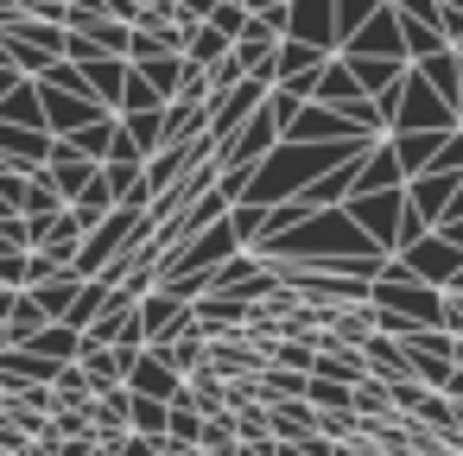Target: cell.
Listing matches in <instances>:
<instances>
[{"mask_svg":"<svg viewBox=\"0 0 463 456\" xmlns=\"http://www.w3.org/2000/svg\"><path fill=\"white\" fill-rule=\"evenodd\" d=\"M393 20H400V45H406V70L444 58V33H438V0H393Z\"/></svg>","mask_w":463,"mask_h":456,"instance_id":"6da1fadb","label":"cell"},{"mask_svg":"<svg viewBox=\"0 0 463 456\" xmlns=\"http://www.w3.org/2000/svg\"><path fill=\"white\" fill-rule=\"evenodd\" d=\"M349 64H406V45H400V20H393V0H381V14L343 45Z\"/></svg>","mask_w":463,"mask_h":456,"instance_id":"7a4b0ae2","label":"cell"},{"mask_svg":"<svg viewBox=\"0 0 463 456\" xmlns=\"http://www.w3.org/2000/svg\"><path fill=\"white\" fill-rule=\"evenodd\" d=\"M184 330H191V298L153 292V298L140 304V336H146V349H165V342H178Z\"/></svg>","mask_w":463,"mask_h":456,"instance_id":"3957f363","label":"cell"},{"mask_svg":"<svg viewBox=\"0 0 463 456\" xmlns=\"http://www.w3.org/2000/svg\"><path fill=\"white\" fill-rule=\"evenodd\" d=\"M292 45H311V51H343L336 45V0H292Z\"/></svg>","mask_w":463,"mask_h":456,"instance_id":"277c9868","label":"cell"},{"mask_svg":"<svg viewBox=\"0 0 463 456\" xmlns=\"http://www.w3.org/2000/svg\"><path fill=\"white\" fill-rule=\"evenodd\" d=\"M96 172H102V165H90V159H83V153H77L71 140H52V165H45V184H52L58 197H64V209H71V203H77V197H83V191L96 184Z\"/></svg>","mask_w":463,"mask_h":456,"instance_id":"5b68a950","label":"cell"},{"mask_svg":"<svg viewBox=\"0 0 463 456\" xmlns=\"http://www.w3.org/2000/svg\"><path fill=\"white\" fill-rule=\"evenodd\" d=\"M128 393H134V399H159V405H172V399H184V380L165 368L159 349H146V355L134 361V374H128Z\"/></svg>","mask_w":463,"mask_h":456,"instance_id":"8992f818","label":"cell"},{"mask_svg":"<svg viewBox=\"0 0 463 456\" xmlns=\"http://www.w3.org/2000/svg\"><path fill=\"white\" fill-rule=\"evenodd\" d=\"M128 412H134V393H128V386L96 393V399H90V412H83V418H90V437H96L102 450H115V443L128 437Z\"/></svg>","mask_w":463,"mask_h":456,"instance_id":"52a82bcc","label":"cell"},{"mask_svg":"<svg viewBox=\"0 0 463 456\" xmlns=\"http://www.w3.org/2000/svg\"><path fill=\"white\" fill-rule=\"evenodd\" d=\"M311 102H317V108L349 115V108H362V102H368V89L355 83V70H349L343 58H330V64H324V77H317V89H311Z\"/></svg>","mask_w":463,"mask_h":456,"instance_id":"ba28073f","label":"cell"},{"mask_svg":"<svg viewBox=\"0 0 463 456\" xmlns=\"http://www.w3.org/2000/svg\"><path fill=\"white\" fill-rule=\"evenodd\" d=\"M362 361H368V380H381V386H400V380H412V361H406V349L393 342V336H368L362 342Z\"/></svg>","mask_w":463,"mask_h":456,"instance_id":"9c48e42d","label":"cell"},{"mask_svg":"<svg viewBox=\"0 0 463 456\" xmlns=\"http://www.w3.org/2000/svg\"><path fill=\"white\" fill-rule=\"evenodd\" d=\"M311 380H336V386H355V380H368V361H362V349H343V342H317V368H311Z\"/></svg>","mask_w":463,"mask_h":456,"instance_id":"30bf717a","label":"cell"},{"mask_svg":"<svg viewBox=\"0 0 463 456\" xmlns=\"http://www.w3.org/2000/svg\"><path fill=\"white\" fill-rule=\"evenodd\" d=\"M159 355H165V368H172L178 380H191V374H203V368H210V336L191 323V330H184L178 342H165Z\"/></svg>","mask_w":463,"mask_h":456,"instance_id":"8fae6325","label":"cell"},{"mask_svg":"<svg viewBox=\"0 0 463 456\" xmlns=\"http://www.w3.org/2000/svg\"><path fill=\"white\" fill-rule=\"evenodd\" d=\"M83 83H90V96L115 115V108H121V89H128V64H121V58H96V64H83Z\"/></svg>","mask_w":463,"mask_h":456,"instance_id":"7c38bea8","label":"cell"},{"mask_svg":"<svg viewBox=\"0 0 463 456\" xmlns=\"http://www.w3.org/2000/svg\"><path fill=\"white\" fill-rule=\"evenodd\" d=\"M0 121H7V127H26V134H45V102H39V83H20L7 102H0Z\"/></svg>","mask_w":463,"mask_h":456,"instance_id":"4fadbf2b","label":"cell"},{"mask_svg":"<svg viewBox=\"0 0 463 456\" xmlns=\"http://www.w3.org/2000/svg\"><path fill=\"white\" fill-rule=\"evenodd\" d=\"M77 292H83V279H77V273H64V279H52V285L26 292V298H33V304H39L52 323H64V317H71V304H77Z\"/></svg>","mask_w":463,"mask_h":456,"instance_id":"5bb4252c","label":"cell"},{"mask_svg":"<svg viewBox=\"0 0 463 456\" xmlns=\"http://www.w3.org/2000/svg\"><path fill=\"white\" fill-rule=\"evenodd\" d=\"M52 216H64V197L45 184V172L39 178H26V197H20V222H52Z\"/></svg>","mask_w":463,"mask_h":456,"instance_id":"9a60e30c","label":"cell"},{"mask_svg":"<svg viewBox=\"0 0 463 456\" xmlns=\"http://www.w3.org/2000/svg\"><path fill=\"white\" fill-rule=\"evenodd\" d=\"M374 14H381V0H336V45H349ZM336 58H343V51H336Z\"/></svg>","mask_w":463,"mask_h":456,"instance_id":"2e32d148","label":"cell"},{"mask_svg":"<svg viewBox=\"0 0 463 456\" xmlns=\"http://www.w3.org/2000/svg\"><path fill=\"white\" fill-rule=\"evenodd\" d=\"M248 14H254V7H241V0H210V20H203V26L222 33V39L235 45V39L248 33Z\"/></svg>","mask_w":463,"mask_h":456,"instance_id":"e0dca14e","label":"cell"},{"mask_svg":"<svg viewBox=\"0 0 463 456\" xmlns=\"http://www.w3.org/2000/svg\"><path fill=\"white\" fill-rule=\"evenodd\" d=\"M165 418H172V405H159V399H134L128 431H134V437H165Z\"/></svg>","mask_w":463,"mask_h":456,"instance_id":"ac0fdd59","label":"cell"},{"mask_svg":"<svg viewBox=\"0 0 463 456\" xmlns=\"http://www.w3.org/2000/svg\"><path fill=\"white\" fill-rule=\"evenodd\" d=\"M102 165H146V153L134 146V134H128L121 121H115V140H109V159H102Z\"/></svg>","mask_w":463,"mask_h":456,"instance_id":"d6986e66","label":"cell"},{"mask_svg":"<svg viewBox=\"0 0 463 456\" xmlns=\"http://www.w3.org/2000/svg\"><path fill=\"white\" fill-rule=\"evenodd\" d=\"M438 33H444L450 51L463 45V0H438Z\"/></svg>","mask_w":463,"mask_h":456,"instance_id":"ffe728a7","label":"cell"},{"mask_svg":"<svg viewBox=\"0 0 463 456\" xmlns=\"http://www.w3.org/2000/svg\"><path fill=\"white\" fill-rule=\"evenodd\" d=\"M431 235H438L444 247H457V254H463V209H450V216H444V222H438Z\"/></svg>","mask_w":463,"mask_h":456,"instance_id":"44dd1931","label":"cell"},{"mask_svg":"<svg viewBox=\"0 0 463 456\" xmlns=\"http://www.w3.org/2000/svg\"><path fill=\"white\" fill-rule=\"evenodd\" d=\"M444 298H463V266H457V279L444 285Z\"/></svg>","mask_w":463,"mask_h":456,"instance_id":"7402d4cb","label":"cell"},{"mask_svg":"<svg viewBox=\"0 0 463 456\" xmlns=\"http://www.w3.org/2000/svg\"><path fill=\"white\" fill-rule=\"evenodd\" d=\"M7 216H14V209H7V197H0V222H7Z\"/></svg>","mask_w":463,"mask_h":456,"instance_id":"603a6c76","label":"cell"},{"mask_svg":"<svg viewBox=\"0 0 463 456\" xmlns=\"http://www.w3.org/2000/svg\"><path fill=\"white\" fill-rule=\"evenodd\" d=\"M0 349H7V330H0Z\"/></svg>","mask_w":463,"mask_h":456,"instance_id":"cb8c5ba5","label":"cell"}]
</instances>
